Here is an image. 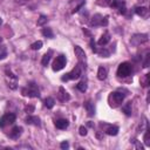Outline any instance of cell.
<instances>
[{"label":"cell","instance_id":"obj_1","mask_svg":"<svg viewBox=\"0 0 150 150\" xmlns=\"http://www.w3.org/2000/svg\"><path fill=\"white\" fill-rule=\"evenodd\" d=\"M89 25L92 26V27H97V26H107L108 25V18L107 16H104L103 18V15H101V14H95L92 19H90V21H89Z\"/></svg>","mask_w":150,"mask_h":150},{"label":"cell","instance_id":"obj_2","mask_svg":"<svg viewBox=\"0 0 150 150\" xmlns=\"http://www.w3.org/2000/svg\"><path fill=\"white\" fill-rule=\"evenodd\" d=\"M124 94L120 93V92H114L110 94L109 96V103H110V107H113V108H116V107H118L123 100H124Z\"/></svg>","mask_w":150,"mask_h":150},{"label":"cell","instance_id":"obj_3","mask_svg":"<svg viewBox=\"0 0 150 150\" xmlns=\"http://www.w3.org/2000/svg\"><path fill=\"white\" fill-rule=\"evenodd\" d=\"M149 40V35L145 34V33H137V34H134L130 39V44L135 47L144 44V42H147Z\"/></svg>","mask_w":150,"mask_h":150},{"label":"cell","instance_id":"obj_4","mask_svg":"<svg viewBox=\"0 0 150 150\" xmlns=\"http://www.w3.org/2000/svg\"><path fill=\"white\" fill-rule=\"evenodd\" d=\"M132 73V66L129 62H122L117 68V75L120 77H127Z\"/></svg>","mask_w":150,"mask_h":150},{"label":"cell","instance_id":"obj_5","mask_svg":"<svg viewBox=\"0 0 150 150\" xmlns=\"http://www.w3.org/2000/svg\"><path fill=\"white\" fill-rule=\"evenodd\" d=\"M23 95L25 96H28V97H39L40 96V93H39V89L36 88V86L34 83H29L27 88H23Z\"/></svg>","mask_w":150,"mask_h":150},{"label":"cell","instance_id":"obj_6","mask_svg":"<svg viewBox=\"0 0 150 150\" xmlns=\"http://www.w3.org/2000/svg\"><path fill=\"white\" fill-rule=\"evenodd\" d=\"M66 62H67V60H66L65 55L56 56L55 61L53 62V71L54 72H59V71L63 69V68H65V66H66Z\"/></svg>","mask_w":150,"mask_h":150},{"label":"cell","instance_id":"obj_7","mask_svg":"<svg viewBox=\"0 0 150 150\" xmlns=\"http://www.w3.org/2000/svg\"><path fill=\"white\" fill-rule=\"evenodd\" d=\"M80 76H81V67L80 66H75V68L72 69V72H69L68 74H66V76H62V81L76 80Z\"/></svg>","mask_w":150,"mask_h":150},{"label":"cell","instance_id":"obj_8","mask_svg":"<svg viewBox=\"0 0 150 150\" xmlns=\"http://www.w3.org/2000/svg\"><path fill=\"white\" fill-rule=\"evenodd\" d=\"M84 4H86L84 0H71V3H69L71 13H76V12H79V11L84 6Z\"/></svg>","mask_w":150,"mask_h":150},{"label":"cell","instance_id":"obj_9","mask_svg":"<svg viewBox=\"0 0 150 150\" xmlns=\"http://www.w3.org/2000/svg\"><path fill=\"white\" fill-rule=\"evenodd\" d=\"M15 115L14 114H12V113H7V114H5L1 118H0V127H5V125H7V124H12V123H14L15 122Z\"/></svg>","mask_w":150,"mask_h":150},{"label":"cell","instance_id":"obj_10","mask_svg":"<svg viewBox=\"0 0 150 150\" xmlns=\"http://www.w3.org/2000/svg\"><path fill=\"white\" fill-rule=\"evenodd\" d=\"M6 80H7V83H8V87L11 89H16V80H18V77L14 74H12L8 69L6 71Z\"/></svg>","mask_w":150,"mask_h":150},{"label":"cell","instance_id":"obj_11","mask_svg":"<svg viewBox=\"0 0 150 150\" xmlns=\"http://www.w3.org/2000/svg\"><path fill=\"white\" fill-rule=\"evenodd\" d=\"M74 52H75V55L77 56V60L80 61V63H83V65H86V62H87V58H86L84 51H83L80 46H75V47H74Z\"/></svg>","mask_w":150,"mask_h":150},{"label":"cell","instance_id":"obj_12","mask_svg":"<svg viewBox=\"0 0 150 150\" xmlns=\"http://www.w3.org/2000/svg\"><path fill=\"white\" fill-rule=\"evenodd\" d=\"M59 99L62 101V102H66V101H69L71 100V95L66 92V89L63 87H60L59 88Z\"/></svg>","mask_w":150,"mask_h":150},{"label":"cell","instance_id":"obj_13","mask_svg":"<svg viewBox=\"0 0 150 150\" xmlns=\"http://www.w3.org/2000/svg\"><path fill=\"white\" fill-rule=\"evenodd\" d=\"M69 125V122L66 118H60L55 122V127L58 129H66V128Z\"/></svg>","mask_w":150,"mask_h":150},{"label":"cell","instance_id":"obj_14","mask_svg":"<svg viewBox=\"0 0 150 150\" xmlns=\"http://www.w3.org/2000/svg\"><path fill=\"white\" fill-rule=\"evenodd\" d=\"M109 41H110V34H109L108 32H105V33L101 36V39L97 41V44H99L100 46H105Z\"/></svg>","mask_w":150,"mask_h":150},{"label":"cell","instance_id":"obj_15","mask_svg":"<svg viewBox=\"0 0 150 150\" xmlns=\"http://www.w3.org/2000/svg\"><path fill=\"white\" fill-rule=\"evenodd\" d=\"M26 122H27L28 124H33V125H36V127H40V125H41L40 118H39V117H36V116H32V115L27 116Z\"/></svg>","mask_w":150,"mask_h":150},{"label":"cell","instance_id":"obj_16","mask_svg":"<svg viewBox=\"0 0 150 150\" xmlns=\"http://www.w3.org/2000/svg\"><path fill=\"white\" fill-rule=\"evenodd\" d=\"M107 74H108V72H107V68L105 67H99V71H97V79L103 81L107 79Z\"/></svg>","mask_w":150,"mask_h":150},{"label":"cell","instance_id":"obj_17","mask_svg":"<svg viewBox=\"0 0 150 150\" xmlns=\"http://www.w3.org/2000/svg\"><path fill=\"white\" fill-rule=\"evenodd\" d=\"M21 134H23V128L21 127H14L12 129V132H11V134H10V136L12 138H19V136Z\"/></svg>","mask_w":150,"mask_h":150},{"label":"cell","instance_id":"obj_18","mask_svg":"<svg viewBox=\"0 0 150 150\" xmlns=\"http://www.w3.org/2000/svg\"><path fill=\"white\" fill-rule=\"evenodd\" d=\"M148 8L147 7H144V6H138V7H136L135 8V13L137 14V15H140V16H142V18H144V16H147L148 15Z\"/></svg>","mask_w":150,"mask_h":150},{"label":"cell","instance_id":"obj_19","mask_svg":"<svg viewBox=\"0 0 150 150\" xmlns=\"http://www.w3.org/2000/svg\"><path fill=\"white\" fill-rule=\"evenodd\" d=\"M107 135H110V136H116L118 134V128L115 125H108V128L105 129Z\"/></svg>","mask_w":150,"mask_h":150},{"label":"cell","instance_id":"obj_20","mask_svg":"<svg viewBox=\"0 0 150 150\" xmlns=\"http://www.w3.org/2000/svg\"><path fill=\"white\" fill-rule=\"evenodd\" d=\"M84 107H86V109H87V113H88V115H89V116H94V114H95V108H94V104H93L90 101H88V102H86Z\"/></svg>","mask_w":150,"mask_h":150},{"label":"cell","instance_id":"obj_21","mask_svg":"<svg viewBox=\"0 0 150 150\" xmlns=\"http://www.w3.org/2000/svg\"><path fill=\"white\" fill-rule=\"evenodd\" d=\"M122 110H123V113H124L127 116H130V115H132V112H133L132 102H128V103H125V104L122 107Z\"/></svg>","mask_w":150,"mask_h":150},{"label":"cell","instance_id":"obj_22","mask_svg":"<svg viewBox=\"0 0 150 150\" xmlns=\"http://www.w3.org/2000/svg\"><path fill=\"white\" fill-rule=\"evenodd\" d=\"M51 55H52V51H49L48 53H46L44 56H42V60H41V63L42 66H47L49 61H51Z\"/></svg>","mask_w":150,"mask_h":150},{"label":"cell","instance_id":"obj_23","mask_svg":"<svg viewBox=\"0 0 150 150\" xmlns=\"http://www.w3.org/2000/svg\"><path fill=\"white\" fill-rule=\"evenodd\" d=\"M54 104H55V101H54L53 97H47V99L45 100V105L47 107L48 109H52L53 107H54Z\"/></svg>","mask_w":150,"mask_h":150},{"label":"cell","instance_id":"obj_24","mask_svg":"<svg viewBox=\"0 0 150 150\" xmlns=\"http://www.w3.org/2000/svg\"><path fill=\"white\" fill-rule=\"evenodd\" d=\"M149 81H150V74H145L141 79V84L143 86V87H148V86H149Z\"/></svg>","mask_w":150,"mask_h":150},{"label":"cell","instance_id":"obj_25","mask_svg":"<svg viewBox=\"0 0 150 150\" xmlns=\"http://www.w3.org/2000/svg\"><path fill=\"white\" fill-rule=\"evenodd\" d=\"M47 16L46 15H44V14H41L40 16H39V19H38V26H44L45 24H47Z\"/></svg>","mask_w":150,"mask_h":150},{"label":"cell","instance_id":"obj_26","mask_svg":"<svg viewBox=\"0 0 150 150\" xmlns=\"http://www.w3.org/2000/svg\"><path fill=\"white\" fill-rule=\"evenodd\" d=\"M95 53H97L100 56H102V58H108L109 55H110V52L109 51H107L105 48H102V49H100V51H96Z\"/></svg>","mask_w":150,"mask_h":150},{"label":"cell","instance_id":"obj_27","mask_svg":"<svg viewBox=\"0 0 150 150\" xmlns=\"http://www.w3.org/2000/svg\"><path fill=\"white\" fill-rule=\"evenodd\" d=\"M42 35H45V36H47V38H54V34H53V31L51 29V28H44L42 29Z\"/></svg>","mask_w":150,"mask_h":150},{"label":"cell","instance_id":"obj_28","mask_svg":"<svg viewBox=\"0 0 150 150\" xmlns=\"http://www.w3.org/2000/svg\"><path fill=\"white\" fill-rule=\"evenodd\" d=\"M76 87H77V89L80 90V92H82V93H84L86 90H87V83H86L84 81H81L77 86H76Z\"/></svg>","mask_w":150,"mask_h":150},{"label":"cell","instance_id":"obj_29","mask_svg":"<svg viewBox=\"0 0 150 150\" xmlns=\"http://www.w3.org/2000/svg\"><path fill=\"white\" fill-rule=\"evenodd\" d=\"M7 56V51L5 46H0V60H3Z\"/></svg>","mask_w":150,"mask_h":150},{"label":"cell","instance_id":"obj_30","mask_svg":"<svg viewBox=\"0 0 150 150\" xmlns=\"http://www.w3.org/2000/svg\"><path fill=\"white\" fill-rule=\"evenodd\" d=\"M97 4L101 6H112L113 0H99Z\"/></svg>","mask_w":150,"mask_h":150},{"label":"cell","instance_id":"obj_31","mask_svg":"<svg viewBox=\"0 0 150 150\" xmlns=\"http://www.w3.org/2000/svg\"><path fill=\"white\" fill-rule=\"evenodd\" d=\"M32 49H34V51H38V49H40L41 47H42V41H35L34 42V44H32Z\"/></svg>","mask_w":150,"mask_h":150},{"label":"cell","instance_id":"obj_32","mask_svg":"<svg viewBox=\"0 0 150 150\" xmlns=\"http://www.w3.org/2000/svg\"><path fill=\"white\" fill-rule=\"evenodd\" d=\"M144 128H148V122H147V118H143V122L140 124L138 127V133H142L144 130Z\"/></svg>","mask_w":150,"mask_h":150},{"label":"cell","instance_id":"obj_33","mask_svg":"<svg viewBox=\"0 0 150 150\" xmlns=\"http://www.w3.org/2000/svg\"><path fill=\"white\" fill-rule=\"evenodd\" d=\"M149 135H150V133H149V129L147 128L145 134H144V143H145V145H147V147H149V145H150V138H149Z\"/></svg>","mask_w":150,"mask_h":150},{"label":"cell","instance_id":"obj_34","mask_svg":"<svg viewBox=\"0 0 150 150\" xmlns=\"http://www.w3.org/2000/svg\"><path fill=\"white\" fill-rule=\"evenodd\" d=\"M79 134H80L81 136H86V135H87V128H84L83 125H81V127L79 128Z\"/></svg>","mask_w":150,"mask_h":150},{"label":"cell","instance_id":"obj_35","mask_svg":"<svg viewBox=\"0 0 150 150\" xmlns=\"http://www.w3.org/2000/svg\"><path fill=\"white\" fill-rule=\"evenodd\" d=\"M149 59H150V54L147 53V55H145V61L143 62V67H144V68L149 67Z\"/></svg>","mask_w":150,"mask_h":150},{"label":"cell","instance_id":"obj_36","mask_svg":"<svg viewBox=\"0 0 150 150\" xmlns=\"http://www.w3.org/2000/svg\"><path fill=\"white\" fill-rule=\"evenodd\" d=\"M60 148H61V149H63V150H66V149H68V148H69V143H68L67 141L62 142V143L60 144Z\"/></svg>","mask_w":150,"mask_h":150},{"label":"cell","instance_id":"obj_37","mask_svg":"<svg viewBox=\"0 0 150 150\" xmlns=\"http://www.w3.org/2000/svg\"><path fill=\"white\" fill-rule=\"evenodd\" d=\"M26 112H27V114H28V113H29V114L33 113V112H34V105H27V107H26Z\"/></svg>","mask_w":150,"mask_h":150},{"label":"cell","instance_id":"obj_38","mask_svg":"<svg viewBox=\"0 0 150 150\" xmlns=\"http://www.w3.org/2000/svg\"><path fill=\"white\" fill-rule=\"evenodd\" d=\"M16 149H32L31 145H16Z\"/></svg>","mask_w":150,"mask_h":150},{"label":"cell","instance_id":"obj_39","mask_svg":"<svg viewBox=\"0 0 150 150\" xmlns=\"http://www.w3.org/2000/svg\"><path fill=\"white\" fill-rule=\"evenodd\" d=\"M133 142H134V143H135V144H136V148H137V149H141V150H142V149H143V147H142V145H141V144H140V143H138V142H136V140H134V141H133Z\"/></svg>","mask_w":150,"mask_h":150},{"label":"cell","instance_id":"obj_40","mask_svg":"<svg viewBox=\"0 0 150 150\" xmlns=\"http://www.w3.org/2000/svg\"><path fill=\"white\" fill-rule=\"evenodd\" d=\"M16 3H26V1H28V0H15Z\"/></svg>","mask_w":150,"mask_h":150},{"label":"cell","instance_id":"obj_41","mask_svg":"<svg viewBox=\"0 0 150 150\" xmlns=\"http://www.w3.org/2000/svg\"><path fill=\"white\" fill-rule=\"evenodd\" d=\"M1 24H3V19L0 18V26H1Z\"/></svg>","mask_w":150,"mask_h":150},{"label":"cell","instance_id":"obj_42","mask_svg":"<svg viewBox=\"0 0 150 150\" xmlns=\"http://www.w3.org/2000/svg\"><path fill=\"white\" fill-rule=\"evenodd\" d=\"M1 41H3V39H1V38H0V42H1Z\"/></svg>","mask_w":150,"mask_h":150}]
</instances>
